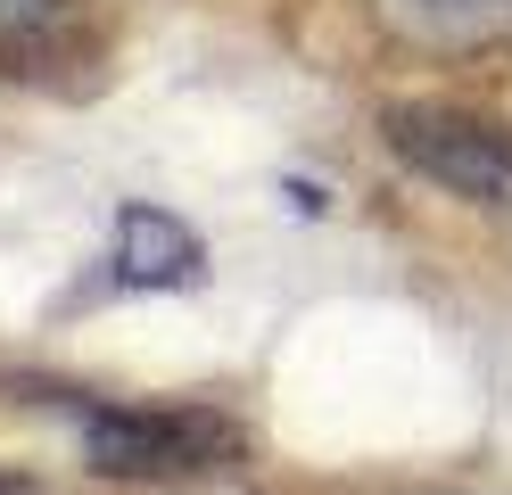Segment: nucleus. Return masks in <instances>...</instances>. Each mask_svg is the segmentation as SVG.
Instances as JSON below:
<instances>
[{
    "mask_svg": "<svg viewBox=\"0 0 512 495\" xmlns=\"http://www.w3.org/2000/svg\"><path fill=\"white\" fill-rule=\"evenodd\" d=\"M42 396L75 421L83 462L108 479H182L240 446V429L199 405H100V396H75V388H42Z\"/></svg>",
    "mask_w": 512,
    "mask_h": 495,
    "instance_id": "obj_1",
    "label": "nucleus"
},
{
    "mask_svg": "<svg viewBox=\"0 0 512 495\" xmlns=\"http://www.w3.org/2000/svg\"><path fill=\"white\" fill-rule=\"evenodd\" d=\"M389 149L413 174H430L438 190L471 198V207H512V132L504 124H479L455 108H397Z\"/></svg>",
    "mask_w": 512,
    "mask_h": 495,
    "instance_id": "obj_2",
    "label": "nucleus"
},
{
    "mask_svg": "<svg viewBox=\"0 0 512 495\" xmlns=\"http://www.w3.org/2000/svg\"><path fill=\"white\" fill-rule=\"evenodd\" d=\"M108 281L116 289H199L207 281V248L199 231L166 207H124L116 215V248H108Z\"/></svg>",
    "mask_w": 512,
    "mask_h": 495,
    "instance_id": "obj_3",
    "label": "nucleus"
},
{
    "mask_svg": "<svg viewBox=\"0 0 512 495\" xmlns=\"http://www.w3.org/2000/svg\"><path fill=\"white\" fill-rule=\"evenodd\" d=\"M405 42L422 50H488V42H512V0H380Z\"/></svg>",
    "mask_w": 512,
    "mask_h": 495,
    "instance_id": "obj_4",
    "label": "nucleus"
},
{
    "mask_svg": "<svg viewBox=\"0 0 512 495\" xmlns=\"http://www.w3.org/2000/svg\"><path fill=\"white\" fill-rule=\"evenodd\" d=\"M75 42V0H0V75L50 66Z\"/></svg>",
    "mask_w": 512,
    "mask_h": 495,
    "instance_id": "obj_5",
    "label": "nucleus"
},
{
    "mask_svg": "<svg viewBox=\"0 0 512 495\" xmlns=\"http://www.w3.org/2000/svg\"><path fill=\"white\" fill-rule=\"evenodd\" d=\"M0 495H17V487H0Z\"/></svg>",
    "mask_w": 512,
    "mask_h": 495,
    "instance_id": "obj_6",
    "label": "nucleus"
}]
</instances>
